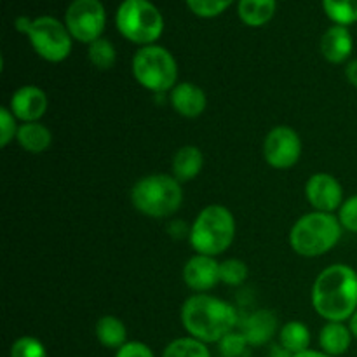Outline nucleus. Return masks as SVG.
Returning a JSON list of instances; mask_svg holds the SVG:
<instances>
[{"label": "nucleus", "instance_id": "7", "mask_svg": "<svg viewBox=\"0 0 357 357\" xmlns=\"http://www.w3.org/2000/svg\"><path fill=\"white\" fill-rule=\"evenodd\" d=\"M132 75L145 89L166 93L178 82L176 59L162 45H145L139 47L132 58Z\"/></svg>", "mask_w": 357, "mask_h": 357}, {"label": "nucleus", "instance_id": "33", "mask_svg": "<svg viewBox=\"0 0 357 357\" xmlns=\"http://www.w3.org/2000/svg\"><path fill=\"white\" fill-rule=\"evenodd\" d=\"M345 77H347V80L352 86L357 87V58L349 61L347 68H345Z\"/></svg>", "mask_w": 357, "mask_h": 357}, {"label": "nucleus", "instance_id": "15", "mask_svg": "<svg viewBox=\"0 0 357 357\" xmlns=\"http://www.w3.org/2000/svg\"><path fill=\"white\" fill-rule=\"evenodd\" d=\"M275 331H278V317L272 310H257L241 321V333L253 347H260L271 342Z\"/></svg>", "mask_w": 357, "mask_h": 357}, {"label": "nucleus", "instance_id": "10", "mask_svg": "<svg viewBox=\"0 0 357 357\" xmlns=\"http://www.w3.org/2000/svg\"><path fill=\"white\" fill-rule=\"evenodd\" d=\"M302 155V139L295 129L278 126L264 142V157L274 169H289Z\"/></svg>", "mask_w": 357, "mask_h": 357}, {"label": "nucleus", "instance_id": "23", "mask_svg": "<svg viewBox=\"0 0 357 357\" xmlns=\"http://www.w3.org/2000/svg\"><path fill=\"white\" fill-rule=\"evenodd\" d=\"M162 357H211V352L204 342L194 337H183L167 344Z\"/></svg>", "mask_w": 357, "mask_h": 357}, {"label": "nucleus", "instance_id": "1", "mask_svg": "<svg viewBox=\"0 0 357 357\" xmlns=\"http://www.w3.org/2000/svg\"><path fill=\"white\" fill-rule=\"evenodd\" d=\"M314 310L328 323H345L357 310V272L344 264L324 268L312 286Z\"/></svg>", "mask_w": 357, "mask_h": 357}, {"label": "nucleus", "instance_id": "18", "mask_svg": "<svg viewBox=\"0 0 357 357\" xmlns=\"http://www.w3.org/2000/svg\"><path fill=\"white\" fill-rule=\"evenodd\" d=\"M278 0H239L237 14L246 26L260 28L274 17Z\"/></svg>", "mask_w": 357, "mask_h": 357}, {"label": "nucleus", "instance_id": "21", "mask_svg": "<svg viewBox=\"0 0 357 357\" xmlns=\"http://www.w3.org/2000/svg\"><path fill=\"white\" fill-rule=\"evenodd\" d=\"M96 338L103 347L119 351L128 344V328L119 317L103 316L96 323Z\"/></svg>", "mask_w": 357, "mask_h": 357}, {"label": "nucleus", "instance_id": "16", "mask_svg": "<svg viewBox=\"0 0 357 357\" xmlns=\"http://www.w3.org/2000/svg\"><path fill=\"white\" fill-rule=\"evenodd\" d=\"M171 105L180 115L187 119L199 117L206 110L208 98L199 86L192 82H178L171 89Z\"/></svg>", "mask_w": 357, "mask_h": 357}, {"label": "nucleus", "instance_id": "36", "mask_svg": "<svg viewBox=\"0 0 357 357\" xmlns=\"http://www.w3.org/2000/svg\"><path fill=\"white\" fill-rule=\"evenodd\" d=\"M293 357H333V356H328L324 354L323 351H305V352H300V354H295Z\"/></svg>", "mask_w": 357, "mask_h": 357}, {"label": "nucleus", "instance_id": "34", "mask_svg": "<svg viewBox=\"0 0 357 357\" xmlns=\"http://www.w3.org/2000/svg\"><path fill=\"white\" fill-rule=\"evenodd\" d=\"M268 357H293V354H291V352L286 351L282 345H272L271 356H268Z\"/></svg>", "mask_w": 357, "mask_h": 357}, {"label": "nucleus", "instance_id": "30", "mask_svg": "<svg viewBox=\"0 0 357 357\" xmlns=\"http://www.w3.org/2000/svg\"><path fill=\"white\" fill-rule=\"evenodd\" d=\"M17 119L14 117L9 108H0V146H7L17 135Z\"/></svg>", "mask_w": 357, "mask_h": 357}, {"label": "nucleus", "instance_id": "2", "mask_svg": "<svg viewBox=\"0 0 357 357\" xmlns=\"http://www.w3.org/2000/svg\"><path fill=\"white\" fill-rule=\"evenodd\" d=\"M237 323L236 309L208 293H195L181 307L183 328L190 337L204 344H218L227 333L234 331Z\"/></svg>", "mask_w": 357, "mask_h": 357}, {"label": "nucleus", "instance_id": "3", "mask_svg": "<svg viewBox=\"0 0 357 357\" xmlns=\"http://www.w3.org/2000/svg\"><path fill=\"white\" fill-rule=\"evenodd\" d=\"M342 227L333 213L312 211L303 215L289 232V244L300 257L316 258L333 250L342 239Z\"/></svg>", "mask_w": 357, "mask_h": 357}, {"label": "nucleus", "instance_id": "35", "mask_svg": "<svg viewBox=\"0 0 357 357\" xmlns=\"http://www.w3.org/2000/svg\"><path fill=\"white\" fill-rule=\"evenodd\" d=\"M30 17L28 16H20L16 20V30L21 31V33H26L28 26H30Z\"/></svg>", "mask_w": 357, "mask_h": 357}, {"label": "nucleus", "instance_id": "31", "mask_svg": "<svg viewBox=\"0 0 357 357\" xmlns=\"http://www.w3.org/2000/svg\"><path fill=\"white\" fill-rule=\"evenodd\" d=\"M338 220H340L344 230L357 234V194L344 201V204L338 209Z\"/></svg>", "mask_w": 357, "mask_h": 357}, {"label": "nucleus", "instance_id": "14", "mask_svg": "<svg viewBox=\"0 0 357 357\" xmlns=\"http://www.w3.org/2000/svg\"><path fill=\"white\" fill-rule=\"evenodd\" d=\"M321 54L324 59L333 65H342L351 58L352 51H354V38H352L349 26H342V24H333L328 28L321 37Z\"/></svg>", "mask_w": 357, "mask_h": 357}, {"label": "nucleus", "instance_id": "12", "mask_svg": "<svg viewBox=\"0 0 357 357\" xmlns=\"http://www.w3.org/2000/svg\"><path fill=\"white\" fill-rule=\"evenodd\" d=\"M9 110L23 124L38 122L47 112V96L40 87L23 86L10 98Z\"/></svg>", "mask_w": 357, "mask_h": 357}, {"label": "nucleus", "instance_id": "37", "mask_svg": "<svg viewBox=\"0 0 357 357\" xmlns=\"http://www.w3.org/2000/svg\"><path fill=\"white\" fill-rule=\"evenodd\" d=\"M349 328H351V333H352V337H354L356 340H357V310H356V314H354V316H352L351 319H349Z\"/></svg>", "mask_w": 357, "mask_h": 357}, {"label": "nucleus", "instance_id": "6", "mask_svg": "<svg viewBox=\"0 0 357 357\" xmlns=\"http://www.w3.org/2000/svg\"><path fill=\"white\" fill-rule=\"evenodd\" d=\"M119 33L142 47L155 44L164 31V17L150 0H124L115 14Z\"/></svg>", "mask_w": 357, "mask_h": 357}, {"label": "nucleus", "instance_id": "32", "mask_svg": "<svg viewBox=\"0 0 357 357\" xmlns=\"http://www.w3.org/2000/svg\"><path fill=\"white\" fill-rule=\"evenodd\" d=\"M115 357H155V354L143 342H128V344L119 349Z\"/></svg>", "mask_w": 357, "mask_h": 357}, {"label": "nucleus", "instance_id": "22", "mask_svg": "<svg viewBox=\"0 0 357 357\" xmlns=\"http://www.w3.org/2000/svg\"><path fill=\"white\" fill-rule=\"evenodd\" d=\"M279 344L293 356L309 351L310 331L300 321H289L279 331Z\"/></svg>", "mask_w": 357, "mask_h": 357}, {"label": "nucleus", "instance_id": "11", "mask_svg": "<svg viewBox=\"0 0 357 357\" xmlns=\"http://www.w3.org/2000/svg\"><path fill=\"white\" fill-rule=\"evenodd\" d=\"M305 197L314 211L335 213L344 204V188L333 174L316 173L307 181Z\"/></svg>", "mask_w": 357, "mask_h": 357}, {"label": "nucleus", "instance_id": "4", "mask_svg": "<svg viewBox=\"0 0 357 357\" xmlns=\"http://www.w3.org/2000/svg\"><path fill=\"white\" fill-rule=\"evenodd\" d=\"M236 237V220L222 204L206 206L190 227L188 239L197 255L218 257L229 250Z\"/></svg>", "mask_w": 357, "mask_h": 357}, {"label": "nucleus", "instance_id": "29", "mask_svg": "<svg viewBox=\"0 0 357 357\" xmlns=\"http://www.w3.org/2000/svg\"><path fill=\"white\" fill-rule=\"evenodd\" d=\"M248 345L250 344H248V340L244 338V335L241 333V331L239 333L230 331V333H227L225 337L218 342L220 352H222L223 357H241L246 352Z\"/></svg>", "mask_w": 357, "mask_h": 357}, {"label": "nucleus", "instance_id": "5", "mask_svg": "<svg viewBox=\"0 0 357 357\" xmlns=\"http://www.w3.org/2000/svg\"><path fill=\"white\" fill-rule=\"evenodd\" d=\"M131 202L142 215L166 218L176 213L183 202L181 183L169 174H150L135 183Z\"/></svg>", "mask_w": 357, "mask_h": 357}, {"label": "nucleus", "instance_id": "19", "mask_svg": "<svg viewBox=\"0 0 357 357\" xmlns=\"http://www.w3.org/2000/svg\"><path fill=\"white\" fill-rule=\"evenodd\" d=\"M204 166V157L197 146H181L173 159V176L180 183L194 180Z\"/></svg>", "mask_w": 357, "mask_h": 357}, {"label": "nucleus", "instance_id": "27", "mask_svg": "<svg viewBox=\"0 0 357 357\" xmlns=\"http://www.w3.org/2000/svg\"><path fill=\"white\" fill-rule=\"evenodd\" d=\"M185 2L195 16L209 20V17H216L225 13L232 6L234 0H185Z\"/></svg>", "mask_w": 357, "mask_h": 357}, {"label": "nucleus", "instance_id": "13", "mask_svg": "<svg viewBox=\"0 0 357 357\" xmlns=\"http://www.w3.org/2000/svg\"><path fill=\"white\" fill-rule=\"evenodd\" d=\"M183 281L190 289L206 293L220 281V261L206 255H194L183 267Z\"/></svg>", "mask_w": 357, "mask_h": 357}, {"label": "nucleus", "instance_id": "24", "mask_svg": "<svg viewBox=\"0 0 357 357\" xmlns=\"http://www.w3.org/2000/svg\"><path fill=\"white\" fill-rule=\"evenodd\" d=\"M323 9L333 24L351 26L357 23V0H323Z\"/></svg>", "mask_w": 357, "mask_h": 357}, {"label": "nucleus", "instance_id": "9", "mask_svg": "<svg viewBox=\"0 0 357 357\" xmlns=\"http://www.w3.org/2000/svg\"><path fill=\"white\" fill-rule=\"evenodd\" d=\"M65 24L72 38L91 44L101 38L107 24V10L100 0H73L65 10Z\"/></svg>", "mask_w": 357, "mask_h": 357}, {"label": "nucleus", "instance_id": "28", "mask_svg": "<svg viewBox=\"0 0 357 357\" xmlns=\"http://www.w3.org/2000/svg\"><path fill=\"white\" fill-rule=\"evenodd\" d=\"M9 357H47V351L37 338L21 337L10 345Z\"/></svg>", "mask_w": 357, "mask_h": 357}, {"label": "nucleus", "instance_id": "8", "mask_svg": "<svg viewBox=\"0 0 357 357\" xmlns=\"http://www.w3.org/2000/svg\"><path fill=\"white\" fill-rule=\"evenodd\" d=\"M33 51L49 63H61L72 52V35L65 23L52 16H40L30 21L26 30Z\"/></svg>", "mask_w": 357, "mask_h": 357}, {"label": "nucleus", "instance_id": "20", "mask_svg": "<svg viewBox=\"0 0 357 357\" xmlns=\"http://www.w3.org/2000/svg\"><path fill=\"white\" fill-rule=\"evenodd\" d=\"M16 139L21 149L26 152L42 153L51 146L52 135L40 122H26V124L20 126Z\"/></svg>", "mask_w": 357, "mask_h": 357}, {"label": "nucleus", "instance_id": "25", "mask_svg": "<svg viewBox=\"0 0 357 357\" xmlns=\"http://www.w3.org/2000/svg\"><path fill=\"white\" fill-rule=\"evenodd\" d=\"M87 56L89 61L93 63L94 68L98 70H108L115 65L117 59V52H115L114 44L108 38H98V40L91 42L89 49H87Z\"/></svg>", "mask_w": 357, "mask_h": 357}, {"label": "nucleus", "instance_id": "26", "mask_svg": "<svg viewBox=\"0 0 357 357\" xmlns=\"http://www.w3.org/2000/svg\"><path fill=\"white\" fill-rule=\"evenodd\" d=\"M248 265L237 258L220 261V281L227 286H241L248 279Z\"/></svg>", "mask_w": 357, "mask_h": 357}, {"label": "nucleus", "instance_id": "17", "mask_svg": "<svg viewBox=\"0 0 357 357\" xmlns=\"http://www.w3.org/2000/svg\"><path fill=\"white\" fill-rule=\"evenodd\" d=\"M352 337L351 328L345 323H326L319 333L321 351L328 356H344L351 349Z\"/></svg>", "mask_w": 357, "mask_h": 357}]
</instances>
